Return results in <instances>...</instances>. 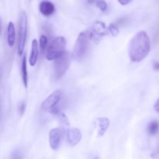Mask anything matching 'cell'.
Returning <instances> with one entry per match:
<instances>
[{
	"instance_id": "ac0fdd59",
	"label": "cell",
	"mask_w": 159,
	"mask_h": 159,
	"mask_svg": "<svg viewBox=\"0 0 159 159\" xmlns=\"http://www.w3.org/2000/svg\"><path fill=\"white\" fill-rule=\"evenodd\" d=\"M96 6L100 9L101 11H106L107 9V4L104 0H96Z\"/></svg>"
},
{
	"instance_id": "7402d4cb",
	"label": "cell",
	"mask_w": 159,
	"mask_h": 159,
	"mask_svg": "<svg viewBox=\"0 0 159 159\" xmlns=\"http://www.w3.org/2000/svg\"><path fill=\"white\" fill-rule=\"evenodd\" d=\"M132 1H133V0H118V2H119V3L121 6H126V5L131 2Z\"/></svg>"
},
{
	"instance_id": "8fae6325",
	"label": "cell",
	"mask_w": 159,
	"mask_h": 159,
	"mask_svg": "<svg viewBox=\"0 0 159 159\" xmlns=\"http://www.w3.org/2000/svg\"><path fill=\"white\" fill-rule=\"evenodd\" d=\"M38 42H37V39H34L32 40V43H31V51L29 57V64L32 67L35 66L36 64H37V58H38Z\"/></svg>"
},
{
	"instance_id": "2e32d148",
	"label": "cell",
	"mask_w": 159,
	"mask_h": 159,
	"mask_svg": "<svg viewBox=\"0 0 159 159\" xmlns=\"http://www.w3.org/2000/svg\"><path fill=\"white\" fill-rule=\"evenodd\" d=\"M107 28H108V33L113 37H116L119 34V28L114 23H111Z\"/></svg>"
},
{
	"instance_id": "8992f818",
	"label": "cell",
	"mask_w": 159,
	"mask_h": 159,
	"mask_svg": "<svg viewBox=\"0 0 159 159\" xmlns=\"http://www.w3.org/2000/svg\"><path fill=\"white\" fill-rule=\"evenodd\" d=\"M71 56L68 53L65 52L63 55L55 59L54 65V76L55 79L58 80L63 77L67 72L71 65Z\"/></svg>"
},
{
	"instance_id": "9a60e30c",
	"label": "cell",
	"mask_w": 159,
	"mask_h": 159,
	"mask_svg": "<svg viewBox=\"0 0 159 159\" xmlns=\"http://www.w3.org/2000/svg\"><path fill=\"white\" fill-rule=\"evenodd\" d=\"M159 131V122L158 120H152L148 126V132L151 135H155Z\"/></svg>"
},
{
	"instance_id": "7a4b0ae2",
	"label": "cell",
	"mask_w": 159,
	"mask_h": 159,
	"mask_svg": "<svg viewBox=\"0 0 159 159\" xmlns=\"http://www.w3.org/2000/svg\"><path fill=\"white\" fill-rule=\"evenodd\" d=\"M27 16L25 12L20 13L18 19V36H17V51L22 55L24 51L25 43L27 35Z\"/></svg>"
},
{
	"instance_id": "7c38bea8",
	"label": "cell",
	"mask_w": 159,
	"mask_h": 159,
	"mask_svg": "<svg viewBox=\"0 0 159 159\" xmlns=\"http://www.w3.org/2000/svg\"><path fill=\"white\" fill-rule=\"evenodd\" d=\"M110 126V120L107 117H99L97 119L98 135L102 137L105 134Z\"/></svg>"
},
{
	"instance_id": "e0dca14e",
	"label": "cell",
	"mask_w": 159,
	"mask_h": 159,
	"mask_svg": "<svg viewBox=\"0 0 159 159\" xmlns=\"http://www.w3.org/2000/svg\"><path fill=\"white\" fill-rule=\"evenodd\" d=\"M39 43H40V49L42 50V51H44L46 49L47 46H48V39L46 35H41L40 37V41H39Z\"/></svg>"
},
{
	"instance_id": "484cf974",
	"label": "cell",
	"mask_w": 159,
	"mask_h": 159,
	"mask_svg": "<svg viewBox=\"0 0 159 159\" xmlns=\"http://www.w3.org/2000/svg\"><path fill=\"white\" fill-rule=\"evenodd\" d=\"M158 152H159V148H158Z\"/></svg>"
},
{
	"instance_id": "4fadbf2b",
	"label": "cell",
	"mask_w": 159,
	"mask_h": 159,
	"mask_svg": "<svg viewBox=\"0 0 159 159\" xmlns=\"http://www.w3.org/2000/svg\"><path fill=\"white\" fill-rule=\"evenodd\" d=\"M16 29L15 25L12 22H9L7 26V43L9 47H12L16 41Z\"/></svg>"
},
{
	"instance_id": "603a6c76",
	"label": "cell",
	"mask_w": 159,
	"mask_h": 159,
	"mask_svg": "<svg viewBox=\"0 0 159 159\" xmlns=\"http://www.w3.org/2000/svg\"><path fill=\"white\" fill-rule=\"evenodd\" d=\"M154 109H155V111L159 113V98L158 99V100L155 102V105H154Z\"/></svg>"
},
{
	"instance_id": "277c9868",
	"label": "cell",
	"mask_w": 159,
	"mask_h": 159,
	"mask_svg": "<svg viewBox=\"0 0 159 159\" xmlns=\"http://www.w3.org/2000/svg\"><path fill=\"white\" fill-rule=\"evenodd\" d=\"M89 35L85 33H81L79 34L73 47L72 57L77 61H80L86 55L89 48Z\"/></svg>"
},
{
	"instance_id": "d4e9b609",
	"label": "cell",
	"mask_w": 159,
	"mask_h": 159,
	"mask_svg": "<svg viewBox=\"0 0 159 159\" xmlns=\"http://www.w3.org/2000/svg\"><path fill=\"white\" fill-rule=\"evenodd\" d=\"M91 159H99V158H97V157H96V156H93V157H92Z\"/></svg>"
},
{
	"instance_id": "44dd1931",
	"label": "cell",
	"mask_w": 159,
	"mask_h": 159,
	"mask_svg": "<svg viewBox=\"0 0 159 159\" xmlns=\"http://www.w3.org/2000/svg\"><path fill=\"white\" fill-rule=\"evenodd\" d=\"M152 66H153V69L155 71H159V61H154Z\"/></svg>"
},
{
	"instance_id": "5bb4252c",
	"label": "cell",
	"mask_w": 159,
	"mask_h": 159,
	"mask_svg": "<svg viewBox=\"0 0 159 159\" xmlns=\"http://www.w3.org/2000/svg\"><path fill=\"white\" fill-rule=\"evenodd\" d=\"M26 56L25 54L23 57V61H22L21 65V75H22V79H23V85L25 88H27L28 85V73H27V67H26Z\"/></svg>"
},
{
	"instance_id": "3957f363",
	"label": "cell",
	"mask_w": 159,
	"mask_h": 159,
	"mask_svg": "<svg viewBox=\"0 0 159 159\" xmlns=\"http://www.w3.org/2000/svg\"><path fill=\"white\" fill-rule=\"evenodd\" d=\"M66 40L64 37H57L50 43L47 50L46 57L48 61L58 58L65 53Z\"/></svg>"
},
{
	"instance_id": "52a82bcc",
	"label": "cell",
	"mask_w": 159,
	"mask_h": 159,
	"mask_svg": "<svg viewBox=\"0 0 159 159\" xmlns=\"http://www.w3.org/2000/svg\"><path fill=\"white\" fill-rule=\"evenodd\" d=\"M108 32V28H107L106 24L102 21H97L93 23L89 30V37L95 43H98L100 42L102 37Z\"/></svg>"
},
{
	"instance_id": "ba28073f",
	"label": "cell",
	"mask_w": 159,
	"mask_h": 159,
	"mask_svg": "<svg viewBox=\"0 0 159 159\" xmlns=\"http://www.w3.org/2000/svg\"><path fill=\"white\" fill-rule=\"evenodd\" d=\"M62 138V131L59 128H53L49 133V144L54 151L58 150Z\"/></svg>"
},
{
	"instance_id": "ffe728a7",
	"label": "cell",
	"mask_w": 159,
	"mask_h": 159,
	"mask_svg": "<svg viewBox=\"0 0 159 159\" xmlns=\"http://www.w3.org/2000/svg\"><path fill=\"white\" fill-rule=\"evenodd\" d=\"M11 159H22L21 155H20V152L19 151H15V152L12 153Z\"/></svg>"
},
{
	"instance_id": "6da1fadb",
	"label": "cell",
	"mask_w": 159,
	"mask_h": 159,
	"mask_svg": "<svg viewBox=\"0 0 159 159\" xmlns=\"http://www.w3.org/2000/svg\"><path fill=\"white\" fill-rule=\"evenodd\" d=\"M151 50V41L145 31H140L134 36L128 45V55L133 62L144 60Z\"/></svg>"
},
{
	"instance_id": "d6986e66",
	"label": "cell",
	"mask_w": 159,
	"mask_h": 159,
	"mask_svg": "<svg viewBox=\"0 0 159 159\" xmlns=\"http://www.w3.org/2000/svg\"><path fill=\"white\" fill-rule=\"evenodd\" d=\"M18 110H19V113H20V114L21 115H23V113H25V111H26V103H25V102H21L20 104H19V107H18Z\"/></svg>"
},
{
	"instance_id": "cb8c5ba5",
	"label": "cell",
	"mask_w": 159,
	"mask_h": 159,
	"mask_svg": "<svg viewBox=\"0 0 159 159\" xmlns=\"http://www.w3.org/2000/svg\"><path fill=\"white\" fill-rule=\"evenodd\" d=\"M96 1V0H88V2L89 3H93V2H95Z\"/></svg>"
},
{
	"instance_id": "30bf717a",
	"label": "cell",
	"mask_w": 159,
	"mask_h": 159,
	"mask_svg": "<svg viewBox=\"0 0 159 159\" xmlns=\"http://www.w3.org/2000/svg\"><path fill=\"white\" fill-rule=\"evenodd\" d=\"M39 9L42 15L44 16H50L52 15L55 11V6L51 2L48 0H43L40 3Z\"/></svg>"
},
{
	"instance_id": "5b68a950",
	"label": "cell",
	"mask_w": 159,
	"mask_h": 159,
	"mask_svg": "<svg viewBox=\"0 0 159 159\" xmlns=\"http://www.w3.org/2000/svg\"><path fill=\"white\" fill-rule=\"evenodd\" d=\"M63 92L61 90H56L51 93L41 104V109L43 111L52 113H59L57 107L63 99Z\"/></svg>"
},
{
	"instance_id": "9c48e42d",
	"label": "cell",
	"mask_w": 159,
	"mask_h": 159,
	"mask_svg": "<svg viewBox=\"0 0 159 159\" xmlns=\"http://www.w3.org/2000/svg\"><path fill=\"white\" fill-rule=\"evenodd\" d=\"M82 140V133L78 128H70L67 130V141L71 147L76 146Z\"/></svg>"
}]
</instances>
